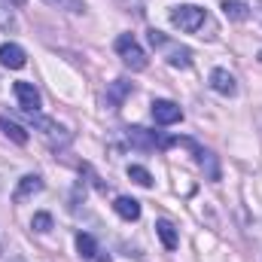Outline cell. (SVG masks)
I'll list each match as a JSON object with an SVG mask.
<instances>
[{
    "mask_svg": "<svg viewBox=\"0 0 262 262\" xmlns=\"http://www.w3.org/2000/svg\"><path fill=\"white\" fill-rule=\"evenodd\" d=\"M171 25L180 28V31H186V34H198V31H204V25H210V18H207V12L201 6L183 3V6L171 9Z\"/></svg>",
    "mask_w": 262,
    "mask_h": 262,
    "instance_id": "cell-1",
    "label": "cell"
},
{
    "mask_svg": "<svg viewBox=\"0 0 262 262\" xmlns=\"http://www.w3.org/2000/svg\"><path fill=\"white\" fill-rule=\"evenodd\" d=\"M21 113H25V119H28L31 125H37V128H40L43 134H46V137H49V143H52V146H55V143H58V146H67V143H70V131L61 128L55 119L43 116L40 110H21Z\"/></svg>",
    "mask_w": 262,
    "mask_h": 262,
    "instance_id": "cell-2",
    "label": "cell"
},
{
    "mask_svg": "<svg viewBox=\"0 0 262 262\" xmlns=\"http://www.w3.org/2000/svg\"><path fill=\"white\" fill-rule=\"evenodd\" d=\"M116 52L125 61V67H131V70H146V52L137 46L134 34H119L116 37Z\"/></svg>",
    "mask_w": 262,
    "mask_h": 262,
    "instance_id": "cell-3",
    "label": "cell"
},
{
    "mask_svg": "<svg viewBox=\"0 0 262 262\" xmlns=\"http://www.w3.org/2000/svg\"><path fill=\"white\" fill-rule=\"evenodd\" d=\"M128 140L137 149H168V146H174V137L162 140L156 131H146V128H128Z\"/></svg>",
    "mask_w": 262,
    "mask_h": 262,
    "instance_id": "cell-4",
    "label": "cell"
},
{
    "mask_svg": "<svg viewBox=\"0 0 262 262\" xmlns=\"http://www.w3.org/2000/svg\"><path fill=\"white\" fill-rule=\"evenodd\" d=\"M152 119L159 125H174V122L183 119V110L174 101H152Z\"/></svg>",
    "mask_w": 262,
    "mask_h": 262,
    "instance_id": "cell-5",
    "label": "cell"
},
{
    "mask_svg": "<svg viewBox=\"0 0 262 262\" xmlns=\"http://www.w3.org/2000/svg\"><path fill=\"white\" fill-rule=\"evenodd\" d=\"M210 89L220 92V95H226V98H232V95L238 92V82H235V76H232L229 70L216 67V70H210Z\"/></svg>",
    "mask_w": 262,
    "mask_h": 262,
    "instance_id": "cell-6",
    "label": "cell"
},
{
    "mask_svg": "<svg viewBox=\"0 0 262 262\" xmlns=\"http://www.w3.org/2000/svg\"><path fill=\"white\" fill-rule=\"evenodd\" d=\"M40 189H43V177H40V174H25V177L18 180V186H15V192H12V201H15V204H21L25 198L37 195Z\"/></svg>",
    "mask_w": 262,
    "mask_h": 262,
    "instance_id": "cell-7",
    "label": "cell"
},
{
    "mask_svg": "<svg viewBox=\"0 0 262 262\" xmlns=\"http://www.w3.org/2000/svg\"><path fill=\"white\" fill-rule=\"evenodd\" d=\"M0 64L9 67V70H21V67L28 64V55H25L21 46H15V43H3V46H0Z\"/></svg>",
    "mask_w": 262,
    "mask_h": 262,
    "instance_id": "cell-8",
    "label": "cell"
},
{
    "mask_svg": "<svg viewBox=\"0 0 262 262\" xmlns=\"http://www.w3.org/2000/svg\"><path fill=\"white\" fill-rule=\"evenodd\" d=\"M15 98L18 110H40V92L31 82H15Z\"/></svg>",
    "mask_w": 262,
    "mask_h": 262,
    "instance_id": "cell-9",
    "label": "cell"
},
{
    "mask_svg": "<svg viewBox=\"0 0 262 262\" xmlns=\"http://www.w3.org/2000/svg\"><path fill=\"white\" fill-rule=\"evenodd\" d=\"M131 95V82L128 79H113L110 82V89H107V107H113V110H119L122 107V101Z\"/></svg>",
    "mask_w": 262,
    "mask_h": 262,
    "instance_id": "cell-10",
    "label": "cell"
},
{
    "mask_svg": "<svg viewBox=\"0 0 262 262\" xmlns=\"http://www.w3.org/2000/svg\"><path fill=\"white\" fill-rule=\"evenodd\" d=\"M113 210H116V213H119L122 220H128V223L140 220V201H137V198L119 195V198H116V204H113Z\"/></svg>",
    "mask_w": 262,
    "mask_h": 262,
    "instance_id": "cell-11",
    "label": "cell"
},
{
    "mask_svg": "<svg viewBox=\"0 0 262 262\" xmlns=\"http://www.w3.org/2000/svg\"><path fill=\"white\" fill-rule=\"evenodd\" d=\"M223 15L229 21H247L250 18V6L244 0H223Z\"/></svg>",
    "mask_w": 262,
    "mask_h": 262,
    "instance_id": "cell-12",
    "label": "cell"
},
{
    "mask_svg": "<svg viewBox=\"0 0 262 262\" xmlns=\"http://www.w3.org/2000/svg\"><path fill=\"white\" fill-rule=\"evenodd\" d=\"M156 232H159V238H162L165 250H177L180 238H177V229H174V223H168V220H159V223H156Z\"/></svg>",
    "mask_w": 262,
    "mask_h": 262,
    "instance_id": "cell-13",
    "label": "cell"
},
{
    "mask_svg": "<svg viewBox=\"0 0 262 262\" xmlns=\"http://www.w3.org/2000/svg\"><path fill=\"white\" fill-rule=\"evenodd\" d=\"M162 49H168V64H171V67H183V70H186V67L192 64V52H189L186 46H180V49H177V46L165 43Z\"/></svg>",
    "mask_w": 262,
    "mask_h": 262,
    "instance_id": "cell-14",
    "label": "cell"
},
{
    "mask_svg": "<svg viewBox=\"0 0 262 262\" xmlns=\"http://www.w3.org/2000/svg\"><path fill=\"white\" fill-rule=\"evenodd\" d=\"M0 131H3L12 143H18V146H25V143H28V131L21 128V125H15L12 119H6V116H0Z\"/></svg>",
    "mask_w": 262,
    "mask_h": 262,
    "instance_id": "cell-15",
    "label": "cell"
},
{
    "mask_svg": "<svg viewBox=\"0 0 262 262\" xmlns=\"http://www.w3.org/2000/svg\"><path fill=\"white\" fill-rule=\"evenodd\" d=\"M43 3L52 6V9L70 12V15H82V12H85V0H43Z\"/></svg>",
    "mask_w": 262,
    "mask_h": 262,
    "instance_id": "cell-16",
    "label": "cell"
},
{
    "mask_svg": "<svg viewBox=\"0 0 262 262\" xmlns=\"http://www.w3.org/2000/svg\"><path fill=\"white\" fill-rule=\"evenodd\" d=\"M76 250H79L82 259H95V256H98V244H95V238L85 235V232L76 235Z\"/></svg>",
    "mask_w": 262,
    "mask_h": 262,
    "instance_id": "cell-17",
    "label": "cell"
},
{
    "mask_svg": "<svg viewBox=\"0 0 262 262\" xmlns=\"http://www.w3.org/2000/svg\"><path fill=\"white\" fill-rule=\"evenodd\" d=\"M128 177L137 183V186H143V189L152 186V174H149L146 168H140V165H128Z\"/></svg>",
    "mask_w": 262,
    "mask_h": 262,
    "instance_id": "cell-18",
    "label": "cell"
},
{
    "mask_svg": "<svg viewBox=\"0 0 262 262\" xmlns=\"http://www.w3.org/2000/svg\"><path fill=\"white\" fill-rule=\"evenodd\" d=\"M0 31H15V15H12V6H6L0 0Z\"/></svg>",
    "mask_w": 262,
    "mask_h": 262,
    "instance_id": "cell-19",
    "label": "cell"
},
{
    "mask_svg": "<svg viewBox=\"0 0 262 262\" xmlns=\"http://www.w3.org/2000/svg\"><path fill=\"white\" fill-rule=\"evenodd\" d=\"M31 226H34V232H49L52 229V216L49 213H34Z\"/></svg>",
    "mask_w": 262,
    "mask_h": 262,
    "instance_id": "cell-20",
    "label": "cell"
},
{
    "mask_svg": "<svg viewBox=\"0 0 262 262\" xmlns=\"http://www.w3.org/2000/svg\"><path fill=\"white\" fill-rule=\"evenodd\" d=\"M146 37H149V43H152V49H162V46L168 43V37H165L162 31H156V28H152V31H149Z\"/></svg>",
    "mask_w": 262,
    "mask_h": 262,
    "instance_id": "cell-21",
    "label": "cell"
},
{
    "mask_svg": "<svg viewBox=\"0 0 262 262\" xmlns=\"http://www.w3.org/2000/svg\"><path fill=\"white\" fill-rule=\"evenodd\" d=\"M122 6H128V9H134V12H143V0H119Z\"/></svg>",
    "mask_w": 262,
    "mask_h": 262,
    "instance_id": "cell-22",
    "label": "cell"
},
{
    "mask_svg": "<svg viewBox=\"0 0 262 262\" xmlns=\"http://www.w3.org/2000/svg\"><path fill=\"white\" fill-rule=\"evenodd\" d=\"M6 3H9V6H15V9H21V6H25L28 0H6Z\"/></svg>",
    "mask_w": 262,
    "mask_h": 262,
    "instance_id": "cell-23",
    "label": "cell"
},
{
    "mask_svg": "<svg viewBox=\"0 0 262 262\" xmlns=\"http://www.w3.org/2000/svg\"><path fill=\"white\" fill-rule=\"evenodd\" d=\"M6 262H25V259H21V256H9Z\"/></svg>",
    "mask_w": 262,
    "mask_h": 262,
    "instance_id": "cell-24",
    "label": "cell"
},
{
    "mask_svg": "<svg viewBox=\"0 0 262 262\" xmlns=\"http://www.w3.org/2000/svg\"><path fill=\"white\" fill-rule=\"evenodd\" d=\"M259 61H262V52H259Z\"/></svg>",
    "mask_w": 262,
    "mask_h": 262,
    "instance_id": "cell-25",
    "label": "cell"
}]
</instances>
